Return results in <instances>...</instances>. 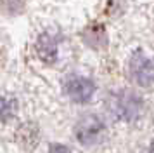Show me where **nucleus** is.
Returning a JSON list of instances; mask_svg holds the SVG:
<instances>
[{
    "mask_svg": "<svg viewBox=\"0 0 154 153\" xmlns=\"http://www.w3.org/2000/svg\"><path fill=\"white\" fill-rule=\"evenodd\" d=\"M111 111L125 122H133L144 113V99L133 90H123L112 96Z\"/></svg>",
    "mask_w": 154,
    "mask_h": 153,
    "instance_id": "1",
    "label": "nucleus"
},
{
    "mask_svg": "<svg viewBox=\"0 0 154 153\" xmlns=\"http://www.w3.org/2000/svg\"><path fill=\"white\" fill-rule=\"evenodd\" d=\"M75 134L83 146H94L106 138V125L95 115H87L76 124Z\"/></svg>",
    "mask_w": 154,
    "mask_h": 153,
    "instance_id": "2",
    "label": "nucleus"
},
{
    "mask_svg": "<svg viewBox=\"0 0 154 153\" xmlns=\"http://www.w3.org/2000/svg\"><path fill=\"white\" fill-rule=\"evenodd\" d=\"M128 73L133 82L140 87H151L152 85V59L144 50H135L128 63Z\"/></svg>",
    "mask_w": 154,
    "mask_h": 153,
    "instance_id": "3",
    "label": "nucleus"
},
{
    "mask_svg": "<svg viewBox=\"0 0 154 153\" xmlns=\"http://www.w3.org/2000/svg\"><path fill=\"white\" fill-rule=\"evenodd\" d=\"M64 92L75 103H87L90 101L94 92H95V83L87 76L73 75L66 78L64 82Z\"/></svg>",
    "mask_w": 154,
    "mask_h": 153,
    "instance_id": "4",
    "label": "nucleus"
},
{
    "mask_svg": "<svg viewBox=\"0 0 154 153\" xmlns=\"http://www.w3.org/2000/svg\"><path fill=\"white\" fill-rule=\"evenodd\" d=\"M36 54L47 64H54L57 59V42L49 33H42L36 40Z\"/></svg>",
    "mask_w": 154,
    "mask_h": 153,
    "instance_id": "5",
    "label": "nucleus"
},
{
    "mask_svg": "<svg viewBox=\"0 0 154 153\" xmlns=\"http://www.w3.org/2000/svg\"><path fill=\"white\" fill-rule=\"evenodd\" d=\"M83 42L87 45H90L94 49H100L106 47L107 44V35H106V30L102 26H92L88 28L83 35Z\"/></svg>",
    "mask_w": 154,
    "mask_h": 153,
    "instance_id": "6",
    "label": "nucleus"
},
{
    "mask_svg": "<svg viewBox=\"0 0 154 153\" xmlns=\"http://www.w3.org/2000/svg\"><path fill=\"white\" fill-rule=\"evenodd\" d=\"M0 11L7 16H16L24 11V4L23 0H0Z\"/></svg>",
    "mask_w": 154,
    "mask_h": 153,
    "instance_id": "7",
    "label": "nucleus"
},
{
    "mask_svg": "<svg viewBox=\"0 0 154 153\" xmlns=\"http://www.w3.org/2000/svg\"><path fill=\"white\" fill-rule=\"evenodd\" d=\"M49 153H71V151L64 145H52L50 150H49Z\"/></svg>",
    "mask_w": 154,
    "mask_h": 153,
    "instance_id": "8",
    "label": "nucleus"
}]
</instances>
